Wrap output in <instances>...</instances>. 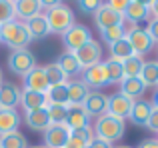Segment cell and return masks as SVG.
<instances>
[{
	"label": "cell",
	"mask_w": 158,
	"mask_h": 148,
	"mask_svg": "<svg viewBox=\"0 0 158 148\" xmlns=\"http://www.w3.org/2000/svg\"><path fill=\"white\" fill-rule=\"evenodd\" d=\"M40 4H42V12L46 16V22L50 26V34L62 36L76 24V14L66 2H44V0H40Z\"/></svg>",
	"instance_id": "6da1fadb"
},
{
	"label": "cell",
	"mask_w": 158,
	"mask_h": 148,
	"mask_svg": "<svg viewBox=\"0 0 158 148\" xmlns=\"http://www.w3.org/2000/svg\"><path fill=\"white\" fill-rule=\"evenodd\" d=\"M94 136L100 138V140L106 142H116V140H122L124 134H126V120H120V118H114L110 114H102V116L94 118Z\"/></svg>",
	"instance_id": "7a4b0ae2"
},
{
	"label": "cell",
	"mask_w": 158,
	"mask_h": 148,
	"mask_svg": "<svg viewBox=\"0 0 158 148\" xmlns=\"http://www.w3.org/2000/svg\"><path fill=\"white\" fill-rule=\"evenodd\" d=\"M0 42L6 44L12 50H22V48H28L32 42L30 34H28L24 22H18V20H10V22L2 24L0 26Z\"/></svg>",
	"instance_id": "3957f363"
},
{
	"label": "cell",
	"mask_w": 158,
	"mask_h": 148,
	"mask_svg": "<svg viewBox=\"0 0 158 148\" xmlns=\"http://www.w3.org/2000/svg\"><path fill=\"white\" fill-rule=\"evenodd\" d=\"M8 62V70L16 76H26L30 70H34L38 64H36V56L30 48H22V50H12L6 58Z\"/></svg>",
	"instance_id": "277c9868"
},
{
	"label": "cell",
	"mask_w": 158,
	"mask_h": 148,
	"mask_svg": "<svg viewBox=\"0 0 158 148\" xmlns=\"http://www.w3.org/2000/svg\"><path fill=\"white\" fill-rule=\"evenodd\" d=\"M126 40L128 44L132 46V52H134V56H146L152 52V48H154V42H152V38L148 36V32L144 30V28L140 26H132L126 30Z\"/></svg>",
	"instance_id": "5b68a950"
},
{
	"label": "cell",
	"mask_w": 158,
	"mask_h": 148,
	"mask_svg": "<svg viewBox=\"0 0 158 148\" xmlns=\"http://www.w3.org/2000/svg\"><path fill=\"white\" fill-rule=\"evenodd\" d=\"M72 54L76 56V60L82 66V70H84V68H90V66H96V64L102 62V46H100V42L94 40V38H90L84 46L78 48Z\"/></svg>",
	"instance_id": "8992f818"
},
{
	"label": "cell",
	"mask_w": 158,
	"mask_h": 148,
	"mask_svg": "<svg viewBox=\"0 0 158 148\" xmlns=\"http://www.w3.org/2000/svg\"><path fill=\"white\" fill-rule=\"evenodd\" d=\"M90 38H92L90 28L84 26V24H78V22L74 24L68 32H64V34H62V42H64L66 52H76L78 48H82Z\"/></svg>",
	"instance_id": "52a82bcc"
},
{
	"label": "cell",
	"mask_w": 158,
	"mask_h": 148,
	"mask_svg": "<svg viewBox=\"0 0 158 148\" xmlns=\"http://www.w3.org/2000/svg\"><path fill=\"white\" fill-rule=\"evenodd\" d=\"M94 26L98 30H104V28H110V26H122L124 24V16L120 12L112 10L106 2H100V6L96 8L94 12Z\"/></svg>",
	"instance_id": "ba28073f"
},
{
	"label": "cell",
	"mask_w": 158,
	"mask_h": 148,
	"mask_svg": "<svg viewBox=\"0 0 158 148\" xmlns=\"http://www.w3.org/2000/svg\"><path fill=\"white\" fill-rule=\"evenodd\" d=\"M124 24L130 22L132 26H138L140 22H148L150 20V10H148V2L144 0H128L126 10H124Z\"/></svg>",
	"instance_id": "9c48e42d"
},
{
	"label": "cell",
	"mask_w": 158,
	"mask_h": 148,
	"mask_svg": "<svg viewBox=\"0 0 158 148\" xmlns=\"http://www.w3.org/2000/svg\"><path fill=\"white\" fill-rule=\"evenodd\" d=\"M132 104H134V100L126 98L120 92H114V94L108 96L106 114H110V116H114V118H120V120H126L130 110H132Z\"/></svg>",
	"instance_id": "30bf717a"
},
{
	"label": "cell",
	"mask_w": 158,
	"mask_h": 148,
	"mask_svg": "<svg viewBox=\"0 0 158 148\" xmlns=\"http://www.w3.org/2000/svg\"><path fill=\"white\" fill-rule=\"evenodd\" d=\"M20 96H22V88L16 82L4 80L0 84V108L16 110V106L20 104Z\"/></svg>",
	"instance_id": "8fae6325"
},
{
	"label": "cell",
	"mask_w": 158,
	"mask_h": 148,
	"mask_svg": "<svg viewBox=\"0 0 158 148\" xmlns=\"http://www.w3.org/2000/svg\"><path fill=\"white\" fill-rule=\"evenodd\" d=\"M70 138V128L66 124H50L44 130V146L46 148H64Z\"/></svg>",
	"instance_id": "7c38bea8"
},
{
	"label": "cell",
	"mask_w": 158,
	"mask_h": 148,
	"mask_svg": "<svg viewBox=\"0 0 158 148\" xmlns=\"http://www.w3.org/2000/svg\"><path fill=\"white\" fill-rule=\"evenodd\" d=\"M106 104H108V96L104 92L90 90V94L86 96L82 108L88 112L90 118H98V116H102V114H106Z\"/></svg>",
	"instance_id": "4fadbf2b"
},
{
	"label": "cell",
	"mask_w": 158,
	"mask_h": 148,
	"mask_svg": "<svg viewBox=\"0 0 158 148\" xmlns=\"http://www.w3.org/2000/svg\"><path fill=\"white\" fill-rule=\"evenodd\" d=\"M80 76H82L80 80L84 82V84L88 86L90 90H98V92H100V88H104V86H108V80H106L104 68H102V62H100V64H96V66L84 68Z\"/></svg>",
	"instance_id": "5bb4252c"
},
{
	"label": "cell",
	"mask_w": 158,
	"mask_h": 148,
	"mask_svg": "<svg viewBox=\"0 0 158 148\" xmlns=\"http://www.w3.org/2000/svg\"><path fill=\"white\" fill-rule=\"evenodd\" d=\"M22 84H24V90H34V92H46L48 90V78H46V72H44V66H36L34 70H30L26 76L22 78Z\"/></svg>",
	"instance_id": "9a60e30c"
},
{
	"label": "cell",
	"mask_w": 158,
	"mask_h": 148,
	"mask_svg": "<svg viewBox=\"0 0 158 148\" xmlns=\"http://www.w3.org/2000/svg\"><path fill=\"white\" fill-rule=\"evenodd\" d=\"M14 10L18 22H28L30 18L42 14V4L40 0H14Z\"/></svg>",
	"instance_id": "2e32d148"
},
{
	"label": "cell",
	"mask_w": 158,
	"mask_h": 148,
	"mask_svg": "<svg viewBox=\"0 0 158 148\" xmlns=\"http://www.w3.org/2000/svg\"><path fill=\"white\" fill-rule=\"evenodd\" d=\"M66 126L70 130H82L92 126V118L88 116L82 106H68V114H66Z\"/></svg>",
	"instance_id": "e0dca14e"
},
{
	"label": "cell",
	"mask_w": 158,
	"mask_h": 148,
	"mask_svg": "<svg viewBox=\"0 0 158 148\" xmlns=\"http://www.w3.org/2000/svg\"><path fill=\"white\" fill-rule=\"evenodd\" d=\"M68 88V106H82L86 100V96L90 94V88L80 80V78H72L66 82Z\"/></svg>",
	"instance_id": "ac0fdd59"
},
{
	"label": "cell",
	"mask_w": 158,
	"mask_h": 148,
	"mask_svg": "<svg viewBox=\"0 0 158 148\" xmlns=\"http://www.w3.org/2000/svg\"><path fill=\"white\" fill-rule=\"evenodd\" d=\"M54 64H56V66L66 74L68 80H72V78H76V76H80V74H82V66L78 64L76 56H74L72 52H66L64 50L62 54H58V58L54 60Z\"/></svg>",
	"instance_id": "d6986e66"
},
{
	"label": "cell",
	"mask_w": 158,
	"mask_h": 148,
	"mask_svg": "<svg viewBox=\"0 0 158 148\" xmlns=\"http://www.w3.org/2000/svg\"><path fill=\"white\" fill-rule=\"evenodd\" d=\"M20 106L24 108V112H36V110H42V108H46V106H48L46 94L34 92V90H24V88H22Z\"/></svg>",
	"instance_id": "ffe728a7"
},
{
	"label": "cell",
	"mask_w": 158,
	"mask_h": 148,
	"mask_svg": "<svg viewBox=\"0 0 158 148\" xmlns=\"http://www.w3.org/2000/svg\"><path fill=\"white\" fill-rule=\"evenodd\" d=\"M150 112H152V104L148 100H144V98H140V100H134L132 110H130V114H128V120L134 126H146Z\"/></svg>",
	"instance_id": "44dd1931"
},
{
	"label": "cell",
	"mask_w": 158,
	"mask_h": 148,
	"mask_svg": "<svg viewBox=\"0 0 158 148\" xmlns=\"http://www.w3.org/2000/svg\"><path fill=\"white\" fill-rule=\"evenodd\" d=\"M24 26H26V30H28V34H30L32 40H42L50 34V26H48V22H46L44 12L38 14V16H34V18H30L28 22H24Z\"/></svg>",
	"instance_id": "7402d4cb"
},
{
	"label": "cell",
	"mask_w": 158,
	"mask_h": 148,
	"mask_svg": "<svg viewBox=\"0 0 158 148\" xmlns=\"http://www.w3.org/2000/svg\"><path fill=\"white\" fill-rule=\"evenodd\" d=\"M22 122L18 110H4L0 108V136H6L10 132H16Z\"/></svg>",
	"instance_id": "603a6c76"
},
{
	"label": "cell",
	"mask_w": 158,
	"mask_h": 148,
	"mask_svg": "<svg viewBox=\"0 0 158 148\" xmlns=\"http://www.w3.org/2000/svg\"><path fill=\"white\" fill-rule=\"evenodd\" d=\"M118 92L124 94L126 98H130V100H140V98L144 96V92H146V86L142 84L140 78H124V80L120 82Z\"/></svg>",
	"instance_id": "cb8c5ba5"
},
{
	"label": "cell",
	"mask_w": 158,
	"mask_h": 148,
	"mask_svg": "<svg viewBox=\"0 0 158 148\" xmlns=\"http://www.w3.org/2000/svg\"><path fill=\"white\" fill-rule=\"evenodd\" d=\"M24 120H26V126H28V128L36 130V132H44V130L50 126L46 108L36 110V112H26V114H24Z\"/></svg>",
	"instance_id": "d4e9b609"
},
{
	"label": "cell",
	"mask_w": 158,
	"mask_h": 148,
	"mask_svg": "<svg viewBox=\"0 0 158 148\" xmlns=\"http://www.w3.org/2000/svg\"><path fill=\"white\" fill-rule=\"evenodd\" d=\"M138 78L142 80V84L146 88H158V62H154V60H144Z\"/></svg>",
	"instance_id": "484cf974"
},
{
	"label": "cell",
	"mask_w": 158,
	"mask_h": 148,
	"mask_svg": "<svg viewBox=\"0 0 158 148\" xmlns=\"http://www.w3.org/2000/svg\"><path fill=\"white\" fill-rule=\"evenodd\" d=\"M108 50H110V56H108V58L116 60V62H120V64H122L124 60H128L130 56H134L132 46L128 44L126 38H122V40H118V42H114L112 46H108Z\"/></svg>",
	"instance_id": "4316f807"
},
{
	"label": "cell",
	"mask_w": 158,
	"mask_h": 148,
	"mask_svg": "<svg viewBox=\"0 0 158 148\" xmlns=\"http://www.w3.org/2000/svg\"><path fill=\"white\" fill-rule=\"evenodd\" d=\"M44 94H46V102H48V104L68 106V88H66V84L48 86V90Z\"/></svg>",
	"instance_id": "83f0119b"
},
{
	"label": "cell",
	"mask_w": 158,
	"mask_h": 148,
	"mask_svg": "<svg viewBox=\"0 0 158 148\" xmlns=\"http://www.w3.org/2000/svg\"><path fill=\"white\" fill-rule=\"evenodd\" d=\"M102 68H104L106 80H108V86H110V84H120V82L124 80L122 64H120V62H116V60H112V58L102 60Z\"/></svg>",
	"instance_id": "f1b7e54d"
},
{
	"label": "cell",
	"mask_w": 158,
	"mask_h": 148,
	"mask_svg": "<svg viewBox=\"0 0 158 148\" xmlns=\"http://www.w3.org/2000/svg\"><path fill=\"white\" fill-rule=\"evenodd\" d=\"M126 24H122V26H110V28H104V30H98L100 32V40L108 46H112L114 42H118V40L126 38Z\"/></svg>",
	"instance_id": "f546056e"
},
{
	"label": "cell",
	"mask_w": 158,
	"mask_h": 148,
	"mask_svg": "<svg viewBox=\"0 0 158 148\" xmlns=\"http://www.w3.org/2000/svg\"><path fill=\"white\" fill-rule=\"evenodd\" d=\"M0 148H28V140L20 130L0 136Z\"/></svg>",
	"instance_id": "4dcf8cb0"
},
{
	"label": "cell",
	"mask_w": 158,
	"mask_h": 148,
	"mask_svg": "<svg viewBox=\"0 0 158 148\" xmlns=\"http://www.w3.org/2000/svg\"><path fill=\"white\" fill-rule=\"evenodd\" d=\"M142 64H144V60L140 58V56H130L128 60H124V62H122L124 78H138L140 70H142Z\"/></svg>",
	"instance_id": "1f68e13d"
},
{
	"label": "cell",
	"mask_w": 158,
	"mask_h": 148,
	"mask_svg": "<svg viewBox=\"0 0 158 148\" xmlns=\"http://www.w3.org/2000/svg\"><path fill=\"white\" fill-rule=\"evenodd\" d=\"M46 114L50 124H66V114H68V106H58V104H48Z\"/></svg>",
	"instance_id": "d6a6232c"
},
{
	"label": "cell",
	"mask_w": 158,
	"mask_h": 148,
	"mask_svg": "<svg viewBox=\"0 0 158 148\" xmlns=\"http://www.w3.org/2000/svg\"><path fill=\"white\" fill-rule=\"evenodd\" d=\"M44 72H46V78H48V84H50V86H56V84H66V82H68L66 74L62 72V70H60V68H58L54 62H50L48 66H44Z\"/></svg>",
	"instance_id": "836d02e7"
},
{
	"label": "cell",
	"mask_w": 158,
	"mask_h": 148,
	"mask_svg": "<svg viewBox=\"0 0 158 148\" xmlns=\"http://www.w3.org/2000/svg\"><path fill=\"white\" fill-rule=\"evenodd\" d=\"M16 18L14 0H0V26Z\"/></svg>",
	"instance_id": "e575fe53"
},
{
	"label": "cell",
	"mask_w": 158,
	"mask_h": 148,
	"mask_svg": "<svg viewBox=\"0 0 158 148\" xmlns=\"http://www.w3.org/2000/svg\"><path fill=\"white\" fill-rule=\"evenodd\" d=\"M70 136L82 140L84 144H90V140L94 138V130H92V126L90 128H82V130H70Z\"/></svg>",
	"instance_id": "d590c367"
},
{
	"label": "cell",
	"mask_w": 158,
	"mask_h": 148,
	"mask_svg": "<svg viewBox=\"0 0 158 148\" xmlns=\"http://www.w3.org/2000/svg\"><path fill=\"white\" fill-rule=\"evenodd\" d=\"M98 6H100V2H96V0H78V8L86 14H94Z\"/></svg>",
	"instance_id": "8d00e7d4"
},
{
	"label": "cell",
	"mask_w": 158,
	"mask_h": 148,
	"mask_svg": "<svg viewBox=\"0 0 158 148\" xmlns=\"http://www.w3.org/2000/svg\"><path fill=\"white\" fill-rule=\"evenodd\" d=\"M144 30L148 32V36L152 38V42L158 44V18H150V20H148Z\"/></svg>",
	"instance_id": "74e56055"
},
{
	"label": "cell",
	"mask_w": 158,
	"mask_h": 148,
	"mask_svg": "<svg viewBox=\"0 0 158 148\" xmlns=\"http://www.w3.org/2000/svg\"><path fill=\"white\" fill-rule=\"evenodd\" d=\"M146 128L150 130V132H156L158 134V108H154V106H152V112H150V116H148Z\"/></svg>",
	"instance_id": "f35d334b"
},
{
	"label": "cell",
	"mask_w": 158,
	"mask_h": 148,
	"mask_svg": "<svg viewBox=\"0 0 158 148\" xmlns=\"http://www.w3.org/2000/svg\"><path fill=\"white\" fill-rule=\"evenodd\" d=\"M106 4L112 8V10H116V12H120V14H124V10H126V4H128V0H108Z\"/></svg>",
	"instance_id": "ab89813d"
},
{
	"label": "cell",
	"mask_w": 158,
	"mask_h": 148,
	"mask_svg": "<svg viewBox=\"0 0 158 148\" xmlns=\"http://www.w3.org/2000/svg\"><path fill=\"white\" fill-rule=\"evenodd\" d=\"M88 148H112V144H110V142H106V140H100V138L94 136L92 140H90Z\"/></svg>",
	"instance_id": "60d3db41"
},
{
	"label": "cell",
	"mask_w": 158,
	"mask_h": 148,
	"mask_svg": "<svg viewBox=\"0 0 158 148\" xmlns=\"http://www.w3.org/2000/svg\"><path fill=\"white\" fill-rule=\"evenodd\" d=\"M138 148H158V138H146L140 142Z\"/></svg>",
	"instance_id": "b9f144b4"
},
{
	"label": "cell",
	"mask_w": 158,
	"mask_h": 148,
	"mask_svg": "<svg viewBox=\"0 0 158 148\" xmlns=\"http://www.w3.org/2000/svg\"><path fill=\"white\" fill-rule=\"evenodd\" d=\"M148 10H150V18H158V0L148 2Z\"/></svg>",
	"instance_id": "7bdbcfd3"
},
{
	"label": "cell",
	"mask_w": 158,
	"mask_h": 148,
	"mask_svg": "<svg viewBox=\"0 0 158 148\" xmlns=\"http://www.w3.org/2000/svg\"><path fill=\"white\" fill-rule=\"evenodd\" d=\"M152 106H154V108H158V88L154 90V96H152V102H150Z\"/></svg>",
	"instance_id": "ee69618b"
},
{
	"label": "cell",
	"mask_w": 158,
	"mask_h": 148,
	"mask_svg": "<svg viewBox=\"0 0 158 148\" xmlns=\"http://www.w3.org/2000/svg\"><path fill=\"white\" fill-rule=\"evenodd\" d=\"M112 148H132V146H126V144H118V146H112Z\"/></svg>",
	"instance_id": "f6af8a7d"
},
{
	"label": "cell",
	"mask_w": 158,
	"mask_h": 148,
	"mask_svg": "<svg viewBox=\"0 0 158 148\" xmlns=\"http://www.w3.org/2000/svg\"><path fill=\"white\" fill-rule=\"evenodd\" d=\"M4 82V76H2V68H0V84Z\"/></svg>",
	"instance_id": "bcb514c9"
},
{
	"label": "cell",
	"mask_w": 158,
	"mask_h": 148,
	"mask_svg": "<svg viewBox=\"0 0 158 148\" xmlns=\"http://www.w3.org/2000/svg\"><path fill=\"white\" fill-rule=\"evenodd\" d=\"M28 148H46L44 144H38V146H28Z\"/></svg>",
	"instance_id": "7dc6e473"
}]
</instances>
